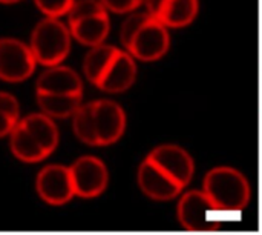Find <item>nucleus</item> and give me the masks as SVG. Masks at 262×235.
I'll return each instance as SVG.
<instances>
[{
	"mask_svg": "<svg viewBox=\"0 0 262 235\" xmlns=\"http://www.w3.org/2000/svg\"><path fill=\"white\" fill-rule=\"evenodd\" d=\"M137 72V60L123 46L101 43L89 48L83 58L86 80L107 94H121L130 89Z\"/></svg>",
	"mask_w": 262,
	"mask_h": 235,
	"instance_id": "f257e3e1",
	"label": "nucleus"
},
{
	"mask_svg": "<svg viewBox=\"0 0 262 235\" xmlns=\"http://www.w3.org/2000/svg\"><path fill=\"white\" fill-rule=\"evenodd\" d=\"M71 119L74 135L88 146H111L121 140L127 126L123 106L111 99L86 102Z\"/></svg>",
	"mask_w": 262,
	"mask_h": 235,
	"instance_id": "f03ea898",
	"label": "nucleus"
},
{
	"mask_svg": "<svg viewBox=\"0 0 262 235\" xmlns=\"http://www.w3.org/2000/svg\"><path fill=\"white\" fill-rule=\"evenodd\" d=\"M81 75L63 63L46 66L35 80V100L49 117L69 119L84 103Z\"/></svg>",
	"mask_w": 262,
	"mask_h": 235,
	"instance_id": "7ed1b4c3",
	"label": "nucleus"
},
{
	"mask_svg": "<svg viewBox=\"0 0 262 235\" xmlns=\"http://www.w3.org/2000/svg\"><path fill=\"white\" fill-rule=\"evenodd\" d=\"M120 42L137 62H157L170 48V32L146 8H140L126 14L120 26Z\"/></svg>",
	"mask_w": 262,
	"mask_h": 235,
	"instance_id": "20e7f679",
	"label": "nucleus"
},
{
	"mask_svg": "<svg viewBox=\"0 0 262 235\" xmlns=\"http://www.w3.org/2000/svg\"><path fill=\"white\" fill-rule=\"evenodd\" d=\"M201 189L224 214L243 212L252 202L250 182L241 171L227 165L207 171Z\"/></svg>",
	"mask_w": 262,
	"mask_h": 235,
	"instance_id": "39448f33",
	"label": "nucleus"
},
{
	"mask_svg": "<svg viewBox=\"0 0 262 235\" xmlns=\"http://www.w3.org/2000/svg\"><path fill=\"white\" fill-rule=\"evenodd\" d=\"M72 40L66 20L58 17H43L32 28L28 43L37 63L46 68L64 62L71 52Z\"/></svg>",
	"mask_w": 262,
	"mask_h": 235,
	"instance_id": "423d86ee",
	"label": "nucleus"
},
{
	"mask_svg": "<svg viewBox=\"0 0 262 235\" xmlns=\"http://www.w3.org/2000/svg\"><path fill=\"white\" fill-rule=\"evenodd\" d=\"M101 0H75L66 14L72 38L92 48L106 43L111 32V17Z\"/></svg>",
	"mask_w": 262,
	"mask_h": 235,
	"instance_id": "0eeeda50",
	"label": "nucleus"
},
{
	"mask_svg": "<svg viewBox=\"0 0 262 235\" xmlns=\"http://www.w3.org/2000/svg\"><path fill=\"white\" fill-rule=\"evenodd\" d=\"M224 212L206 195L203 189L183 191L177 203V219L189 232L207 234L223 228Z\"/></svg>",
	"mask_w": 262,
	"mask_h": 235,
	"instance_id": "6e6552de",
	"label": "nucleus"
},
{
	"mask_svg": "<svg viewBox=\"0 0 262 235\" xmlns=\"http://www.w3.org/2000/svg\"><path fill=\"white\" fill-rule=\"evenodd\" d=\"M38 66L31 46L15 37H0V80L20 83L28 80Z\"/></svg>",
	"mask_w": 262,
	"mask_h": 235,
	"instance_id": "1a4fd4ad",
	"label": "nucleus"
},
{
	"mask_svg": "<svg viewBox=\"0 0 262 235\" xmlns=\"http://www.w3.org/2000/svg\"><path fill=\"white\" fill-rule=\"evenodd\" d=\"M75 197L95 199L109 186V169L95 155H81L69 165Z\"/></svg>",
	"mask_w": 262,
	"mask_h": 235,
	"instance_id": "9d476101",
	"label": "nucleus"
},
{
	"mask_svg": "<svg viewBox=\"0 0 262 235\" xmlns=\"http://www.w3.org/2000/svg\"><path fill=\"white\" fill-rule=\"evenodd\" d=\"M35 192L49 206H64L75 199L69 165L51 163L43 166L35 177Z\"/></svg>",
	"mask_w": 262,
	"mask_h": 235,
	"instance_id": "9b49d317",
	"label": "nucleus"
},
{
	"mask_svg": "<svg viewBox=\"0 0 262 235\" xmlns=\"http://www.w3.org/2000/svg\"><path fill=\"white\" fill-rule=\"evenodd\" d=\"M146 157L150 159L163 172H166L172 180H175L183 189L189 186V183L195 175L193 157L190 155L189 151H186L178 145L173 143L158 145L154 149H150Z\"/></svg>",
	"mask_w": 262,
	"mask_h": 235,
	"instance_id": "f8f14e48",
	"label": "nucleus"
},
{
	"mask_svg": "<svg viewBox=\"0 0 262 235\" xmlns=\"http://www.w3.org/2000/svg\"><path fill=\"white\" fill-rule=\"evenodd\" d=\"M137 183L140 191L154 202H170L184 191L175 180L163 172L150 159L144 157L137 171Z\"/></svg>",
	"mask_w": 262,
	"mask_h": 235,
	"instance_id": "ddd939ff",
	"label": "nucleus"
},
{
	"mask_svg": "<svg viewBox=\"0 0 262 235\" xmlns=\"http://www.w3.org/2000/svg\"><path fill=\"white\" fill-rule=\"evenodd\" d=\"M143 8L169 29H181L198 17L200 0H146Z\"/></svg>",
	"mask_w": 262,
	"mask_h": 235,
	"instance_id": "4468645a",
	"label": "nucleus"
},
{
	"mask_svg": "<svg viewBox=\"0 0 262 235\" xmlns=\"http://www.w3.org/2000/svg\"><path fill=\"white\" fill-rule=\"evenodd\" d=\"M20 125L43 148V151L48 155H51L57 149L60 143V131L57 128L55 119L38 111V112H31L21 117Z\"/></svg>",
	"mask_w": 262,
	"mask_h": 235,
	"instance_id": "2eb2a0df",
	"label": "nucleus"
},
{
	"mask_svg": "<svg viewBox=\"0 0 262 235\" xmlns=\"http://www.w3.org/2000/svg\"><path fill=\"white\" fill-rule=\"evenodd\" d=\"M9 140V149L12 152V155L23 162V163H40L43 160H46L49 155L43 151V148L29 135V132L18 123L15 125V128L12 129V132L8 135Z\"/></svg>",
	"mask_w": 262,
	"mask_h": 235,
	"instance_id": "dca6fc26",
	"label": "nucleus"
},
{
	"mask_svg": "<svg viewBox=\"0 0 262 235\" xmlns=\"http://www.w3.org/2000/svg\"><path fill=\"white\" fill-rule=\"evenodd\" d=\"M20 119V103L17 97L11 92L0 91V139L8 137Z\"/></svg>",
	"mask_w": 262,
	"mask_h": 235,
	"instance_id": "f3484780",
	"label": "nucleus"
},
{
	"mask_svg": "<svg viewBox=\"0 0 262 235\" xmlns=\"http://www.w3.org/2000/svg\"><path fill=\"white\" fill-rule=\"evenodd\" d=\"M75 0H34L35 6L45 17H66Z\"/></svg>",
	"mask_w": 262,
	"mask_h": 235,
	"instance_id": "a211bd4d",
	"label": "nucleus"
},
{
	"mask_svg": "<svg viewBox=\"0 0 262 235\" xmlns=\"http://www.w3.org/2000/svg\"><path fill=\"white\" fill-rule=\"evenodd\" d=\"M146 0H101L109 12L114 14H129L144 6Z\"/></svg>",
	"mask_w": 262,
	"mask_h": 235,
	"instance_id": "6ab92c4d",
	"label": "nucleus"
},
{
	"mask_svg": "<svg viewBox=\"0 0 262 235\" xmlns=\"http://www.w3.org/2000/svg\"><path fill=\"white\" fill-rule=\"evenodd\" d=\"M18 2H21V0H0L2 5H14V3H18Z\"/></svg>",
	"mask_w": 262,
	"mask_h": 235,
	"instance_id": "aec40b11",
	"label": "nucleus"
}]
</instances>
